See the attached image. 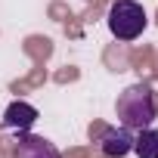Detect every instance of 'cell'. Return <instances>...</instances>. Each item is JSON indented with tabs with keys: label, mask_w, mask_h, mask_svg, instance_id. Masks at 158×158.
I'll return each instance as SVG.
<instances>
[{
	"label": "cell",
	"mask_w": 158,
	"mask_h": 158,
	"mask_svg": "<svg viewBox=\"0 0 158 158\" xmlns=\"http://www.w3.org/2000/svg\"><path fill=\"white\" fill-rule=\"evenodd\" d=\"M37 109L31 106V102H25V99H16V102H10L6 106V112H3V127L6 130H19V133H28L34 124H37Z\"/></svg>",
	"instance_id": "obj_4"
},
{
	"label": "cell",
	"mask_w": 158,
	"mask_h": 158,
	"mask_svg": "<svg viewBox=\"0 0 158 158\" xmlns=\"http://www.w3.org/2000/svg\"><path fill=\"white\" fill-rule=\"evenodd\" d=\"M106 22H109V31L118 40H136L146 31L149 16H146V10L136 3V0H115V3L109 6Z\"/></svg>",
	"instance_id": "obj_2"
},
{
	"label": "cell",
	"mask_w": 158,
	"mask_h": 158,
	"mask_svg": "<svg viewBox=\"0 0 158 158\" xmlns=\"http://www.w3.org/2000/svg\"><path fill=\"white\" fill-rule=\"evenodd\" d=\"M133 152L139 158H158V127H143L133 136Z\"/></svg>",
	"instance_id": "obj_6"
},
{
	"label": "cell",
	"mask_w": 158,
	"mask_h": 158,
	"mask_svg": "<svg viewBox=\"0 0 158 158\" xmlns=\"http://www.w3.org/2000/svg\"><path fill=\"white\" fill-rule=\"evenodd\" d=\"M99 152L106 158H124L133 152V130L127 127H106L99 136Z\"/></svg>",
	"instance_id": "obj_3"
},
{
	"label": "cell",
	"mask_w": 158,
	"mask_h": 158,
	"mask_svg": "<svg viewBox=\"0 0 158 158\" xmlns=\"http://www.w3.org/2000/svg\"><path fill=\"white\" fill-rule=\"evenodd\" d=\"M115 112H118L121 127H127V130L152 127V121H155V115H158V106H155V93H152V87L143 84V81H139V84H130V87L118 96Z\"/></svg>",
	"instance_id": "obj_1"
},
{
	"label": "cell",
	"mask_w": 158,
	"mask_h": 158,
	"mask_svg": "<svg viewBox=\"0 0 158 158\" xmlns=\"http://www.w3.org/2000/svg\"><path fill=\"white\" fill-rule=\"evenodd\" d=\"M16 158H62L56 143H50L47 136L37 133H22L16 143Z\"/></svg>",
	"instance_id": "obj_5"
}]
</instances>
